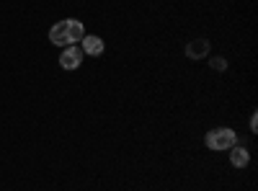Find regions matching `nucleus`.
Returning a JSON list of instances; mask_svg holds the SVG:
<instances>
[{
    "label": "nucleus",
    "mask_w": 258,
    "mask_h": 191,
    "mask_svg": "<svg viewBox=\"0 0 258 191\" xmlns=\"http://www.w3.org/2000/svg\"><path fill=\"white\" fill-rule=\"evenodd\" d=\"M85 36V26L75 18H64V21H57V24L49 29V41L57 47H70V44H78V41Z\"/></svg>",
    "instance_id": "1"
},
{
    "label": "nucleus",
    "mask_w": 258,
    "mask_h": 191,
    "mask_svg": "<svg viewBox=\"0 0 258 191\" xmlns=\"http://www.w3.org/2000/svg\"><path fill=\"white\" fill-rule=\"evenodd\" d=\"M204 145L209 150H230L232 145H238V135L230 126H217V130H209L204 135Z\"/></svg>",
    "instance_id": "2"
},
{
    "label": "nucleus",
    "mask_w": 258,
    "mask_h": 191,
    "mask_svg": "<svg viewBox=\"0 0 258 191\" xmlns=\"http://www.w3.org/2000/svg\"><path fill=\"white\" fill-rule=\"evenodd\" d=\"M83 49L78 44H70V47H64V52L59 54V68L62 70H78L80 68V62H83Z\"/></svg>",
    "instance_id": "3"
},
{
    "label": "nucleus",
    "mask_w": 258,
    "mask_h": 191,
    "mask_svg": "<svg viewBox=\"0 0 258 191\" xmlns=\"http://www.w3.org/2000/svg\"><path fill=\"white\" fill-rule=\"evenodd\" d=\"M80 49H83L85 57H101L103 49H106V44H103V39H101V36H96V34H85V36L80 39Z\"/></svg>",
    "instance_id": "4"
},
{
    "label": "nucleus",
    "mask_w": 258,
    "mask_h": 191,
    "mask_svg": "<svg viewBox=\"0 0 258 191\" xmlns=\"http://www.w3.org/2000/svg\"><path fill=\"white\" fill-rule=\"evenodd\" d=\"M209 54V41L207 39H194L186 44V57L191 59H204Z\"/></svg>",
    "instance_id": "5"
},
{
    "label": "nucleus",
    "mask_w": 258,
    "mask_h": 191,
    "mask_svg": "<svg viewBox=\"0 0 258 191\" xmlns=\"http://www.w3.org/2000/svg\"><path fill=\"white\" fill-rule=\"evenodd\" d=\"M248 160H250V155H248L245 147H240V145H232V147H230V163H232L235 168H245Z\"/></svg>",
    "instance_id": "6"
},
{
    "label": "nucleus",
    "mask_w": 258,
    "mask_h": 191,
    "mask_svg": "<svg viewBox=\"0 0 258 191\" xmlns=\"http://www.w3.org/2000/svg\"><path fill=\"white\" fill-rule=\"evenodd\" d=\"M212 68L214 70H227V59L225 57H212Z\"/></svg>",
    "instance_id": "7"
},
{
    "label": "nucleus",
    "mask_w": 258,
    "mask_h": 191,
    "mask_svg": "<svg viewBox=\"0 0 258 191\" xmlns=\"http://www.w3.org/2000/svg\"><path fill=\"white\" fill-rule=\"evenodd\" d=\"M250 130L258 132V114H255V111H253V116H250Z\"/></svg>",
    "instance_id": "8"
}]
</instances>
